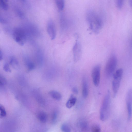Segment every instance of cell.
Instances as JSON below:
<instances>
[{"instance_id":"cell-4","label":"cell","mask_w":132,"mask_h":132,"mask_svg":"<svg viewBox=\"0 0 132 132\" xmlns=\"http://www.w3.org/2000/svg\"><path fill=\"white\" fill-rule=\"evenodd\" d=\"M13 37L14 40L20 45L23 46L26 40L25 30L21 28H17L13 30Z\"/></svg>"},{"instance_id":"cell-20","label":"cell","mask_w":132,"mask_h":132,"mask_svg":"<svg viewBox=\"0 0 132 132\" xmlns=\"http://www.w3.org/2000/svg\"><path fill=\"white\" fill-rule=\"evenodd\" d=\"M26 66L27 71H30L33 70L35 68V65L30 60L27 61L26 62Z\"/></svg>"},{"instance_id":"cell-14","label":"cell","mask_w":132,"mask_h":132,"mask_svg":"<svg viewBox=\"0 0 132 132\" xmlns=\"http://www.w3.org/2000/svg\"><path fill=\"white\" fill-rule=\"evenodd\" d=\"M76 101V98L71 96L70 98L68 100L66 103V107L69 109L71 108L75 105Z\"/></svg>"},{"instance_id":"cell-30","label":"cell","mask_w":132,"mask_h":132,"mask_svg":"<svg viewBox=\"0 0 132 132\" xmlns=\"http://www.w3.org/2000/svg\"><path fill=\"white\" fill-rule=\"evenodd\" d=\"M72 92L75 94H77L78 93V90L77 88L76 87H73L72 89Z\"/></svg>"},{"instance_id":"cell-8","label":"cell","mask_w":132,"mask_h":132,"mask_svg":"<svg viewBox=\"0 0 132 132\" xmlns=\"http://www.w3.org/2000/svg\"><path fill=\"white\" fill-rule=\"evenodd\" d=\"M73 60L75 62L78 61L80 59L82 53V48L79 42L77 40L72 48Z\"/></svg>"},{"instance_id":"cell-2","label":"cell","mask_w":132,"mask_h":132,"mask_svg":"<svg viewBox=\"0 0 132 132\" xmlns=\"http://www.w3.org/2000/svg\"><path fill=\"white\" fill-rule=\"evenodd\" d=\"M111 96L108 91L105 96L100 111V118L102 121H105L109 118L110 112Z\"/></svg>"},{"instance_id":"cell-16","label":"cell","mask_w":132,"mask_h":132,"mask_svg":"<svg viewBox=\"0 0 132 132\" xmlns=\"http://www.w3.org/2000/svg\"><path fill=\"white\" fill-rule=\"evenodd\" d=\"M55 1L58 10L60 11H62L64 7V0H55Z\"/></svg>"},{"instance_id":"cell-25","label":"cell","mask_w":132,"mask_h":132,"mask_svg":"<svg viewBox=\"0 0 132 132\" xmlns=\"http://www.w3.org/2000/svg\"><path fill=\"white\" fill-rule=\"evenodd\" d=\"M0 117L3 118L5 117L6 115V113L4 107L2 105H0Z\"/></svg>"},{"instance_id":"cell-15","label":"cell","mask_w":132,"mask_h":132,"mask_svg":"<svg viewBox=\"0 0 132 132\" xmlns=\"http://www.w3.org/2000/svg\"><path fill=\"white\" fill-rule=\"evenodd\" d=\"M49 94L52 98L55 100H59L62 98L61 94L57 91L51 90L49 92Z\"/></svg>"},{"instance_id":"cell-7","label":"cell","mask_w":132,"mask_h":132,"mask_svg":"<svg viewBox=\"0 0 132 132\" xmlns=\"http://www.w3.org/2000/svg\"><path fill=\"white\" fill-rule=\"evenodd\" d=\"M101 66L99 65L95 66L92 71V76L93 84L96 86L100 84V78Z\"/></svg>"},{"instance_id":"cell-29","label":"cell","mask_w":132,"mask_h":132,"mask_svg":"<svg viewBox=\"0 0 132 132\" xmlns=\"http://www.w3.org/2000/svg\"><path fill=\"white\" fill-rule=\"evenodd\" d=\"M0 22L1 23L3 24H5L7 23L6 20L1 16L0 17Z\"/></svg>"},{"instance_id":"cell-31","label":"cell","mask_w":132,"mask_h":132,"mask_svg":"<svg viewBox=\"0 0 132 132\" xmlns=\"http://www.w3.org/2000/svg\"><path fill=\"white\" fill-rule=\"evenodd\" d=\"M3 59V55L2 52L1 50L0 51V61L2 60Z\"/></svg>"},{"instance_id":"cell-26","label":"cell","mask_w":132,"mask_h":132,"mask_svg":"<svg viewBox=\"0 0 132 132\" xmlns=\"http://www.w3.org/2000/svg\"><path fill=\"white\" fill-rule=\"evenodd\" d=\"M26 7L29 9L30 7V5L28 0H18Z\"/></svg>"},{"instance_id":"cell-1","label":"cell","mask_w":132,"mask_h":132,"mask_svg":"<svg viewBox=\"0 0 132 132\" xmlns=\"http://www.w3.org/2000/svg\"><path fill=\"white\" fill-rule=\"evenodd\" d=\"M86 16L90 29L95 34L98 33L103 25L101 18L96 12L93 10L88 11Z\"/></svg>"},{"instance_id":"cell-13","label":"cell","mask_w":132,"mask_h":132,"mask_svg":"<svg viewBox=\"0 0 132 132\" xmlns=\"http://www.w3.org/2000/svg\"><path fill=\"white\" fill-rule=\"evenodd\" d=\"M37 117L39 121L43 123L46 122L47 120V115L45 112L43 111L39 112L37 114Z\"/></svg>"},{"instance_id":"cell-32","label":"cell","mask_w":132,"mask_h":132,"mask_svg":"<svg viewBox=\"0 0 132 132\" xmlns=\"http://www.w3.org/2000/svg\"><path fill=\"white\" fill-rule=\"evenodd\" d=\"M129 4L130 6L132 8V0H129Z\"/></svg>"},{"instance_id":"cell-6","label":"cell","mask_w":132,"mask_h":132,"mask_svg":"<svg viewBox=\"0 0 132 132\" xmlns=\"http://www.w3.org/2000/svg\"><path fill=\"white\" fill-rule=\"evenodd\" d=\"M126 103L128 113V118L130 120L132 116V88L128 90L126 97Z\"/></svg>"},{"instance_id":"cell-17","label":"cell","mask_w":132,"mask_h":132,"mask_svg":"<svg viewBox=\"0 0 132 132\" xmlns=\"http://www.w3.org/2000/svg\"><path fill=\"white\" fill-rule=\"evenodd\" d=\"M14 11L17 15L20 18L24 19L25 18V15L24 13L19 7H15L14 8Z\"/></svg>"},{"instance_id":"cell-28","label":"cell","mask_w":132,"mask_h":132,"mask_svg":"<svg viewBox=\"0 0 132 132\" xmlns=\"http://www.w3.org/2000/svg\"><path fill=\"white\" fill-rule=\"evenodd\" d=\"M3 68L4 70L7 72H10L11 70L10 68L9 64L7 63H5L3 66Z\"/></svg>"},{"instance_id":"cell-3","label":"cell","mask_w":132,"mask_h":132,"mask_svg":"<svg viewBox=\"0 0 132 132\" xmlns=\"http://www.w3.org/2000/svg\"><path fill=\"white\" fill-rule=\"evenodd\" d=\"M123 73V69L120 68L117 70L113 75L112 89L114 96L116 95L119 89Z\"/></svg>"},{"instance_id":"cell-12","label":"cell","mask_w":132,"mask_h":132,"mask_svg":"<svg viewBox=\"0 0 132 132\" xmlns=\"http://www.w3.org/2000/svg\"><path fill=\"white\" fill-rule=\"evenodd\" d=\"M60 22L61 28L63 29H66L67 26L68 22L66 18L63 14L60 16Z\"/></svg>"},{"instance_id":"cell-24","label":"cell","mask_w":132,"mask_h":132,"mask_svg":"<svg viewBox=\"0 0 132 132\" xmlns=\"http://www.w3.org/2000/svg\"><path fill=\"white\" fill-rule=\"evenodd\" d=\"M91 130L93 132H100L101 130L100 126L97 125H94L92 126Z\"/></svg>"},{"instance_id":"cell-11","label":"cell","mask_w":132,"mask_h":132,"mask_svg":"<svg viewBox=\"0 0 132 132\" xmlns=\"http://www.w3.org/2000/svg\"><path fill=\"white\" fill-rule=\"evenodd\" d=\"M78 127L82 131H85L88 129V125L87 121L85 119H81L78 122Z\"/></svg>"},{"instance_id":"cell-9","label":"cell","mask_w":132,"mask_h":132,"mask_svg":"<svg viewBox=\"0 0 132 132\" xmlns=\"http://www.w3.org/2000/svg\"><path fill=\"white\" fill-rule=\"evenodd\" d=\"M47 31L51 40H54L56 36V31L55 24L52 20H49L47 22Z\"/></svg>"},{"instance_id":"cell-5","label":"cell","mask_w":132,"mask_h":132,"mask_svg":"<svg viewBox=\"0 0 132 132\" xmlns=\"http://www.w3.org/2000/svg\"><path fill=\"white\" fill-rule=\"evenodd\" d=\"M117 58L115 55L111 56L109 59L105 68V74L107 77H110L113 75L117 66Z\"/></svg>"},{"instance_id":"cell-22","label":"cell","mask_w":132,"mask_h":132,"mask_svg":"<svg viewBox=\"0 0 132 132\" xmlns=\"http://www.w3.org/2000/svg\"><path fill=\"white\" fill-rule=\"evenodd\" d=\"M61 129L63 131L65 132H70L71 130L69 126L65 123L62 124L61 126Z\"/></svg>"},{"instance_id":"cell-27","label":"cell","mask_w":132,"mask_h":132,"mask_svg":"<svg viewBox=\"0 0 132 132\" xmlns=\"http://www.w3.org/2000/svg\"><path fill=\"white\" fill-rule=\"evenodd\" d=\"M6 84V80L5 78L2 76H0V86H3Z\"/></svg>"},{"instance_id":"cell-21","label":"cell","mask_w":132,"mask_h":132,"mask_svg":"<svg viewBox=\"0 0 132 132\" xmlns=\"http://www.w3.org/2000/svg\"><path fill=\"white\" fill-rule=\"evenodd\" d=\"M58 117V113L56 110L52 112L51 116V121L53 123H55L57 121Z\"/></svg>"},{"instance_id":"cell-18","label":"cell","mask_w":132,"mask_h":132,"mask_svg":"<svg viewBox=\"0 0 132 132\" xmlns=\"http://www.w3.org/2000/svg\"><path fill=\"white\" fill-rule=\"evenodd\" d=\"M9 64L14 68L17 67L19 65V62L17 59L15 57H11L9 61Z\"/></svg>"},{"instance_id":"cell-23","label":"cell","mask_w":132,"mask_h":132,"mask_svg":"<svg viewBox=\"0 0 132 132\" xmlns=\"http://www.w3.org/2000/svg\"><path fill=\"white\" fill-rule=\"evenodd\" d=\"M125 0H116V5L117 8L121 9L123 7Z\"/></svg>"},{"instance_id":"cell-19","label":"cell","mask_w":132,"mask_h":132,"mask_svg":"<svg viewBox=\"0 0 132 132\" xmlns=\"http://www.w3.org/2000/svg\"><path fill=\"white\" fill-rule=\"evenodd\" d=\"M8 0H0V6L4 10L6 11L8 9Z\"/></svg>"},{"instance_id":"cell-10","label":"cell","mask_w":132,"mask_h":132,"mask_svg":"<svg viewBox=\"0 0 132 132\" xmlns=\"http://www.w3.org/2000/svg\"><path fill=\"white\" fill-rule=\"evenodd\" d=\"M82 84V95L84 98H86L88 95V86L86 79L85 77L83 78Z\"/></svg>"}]
</instances>
